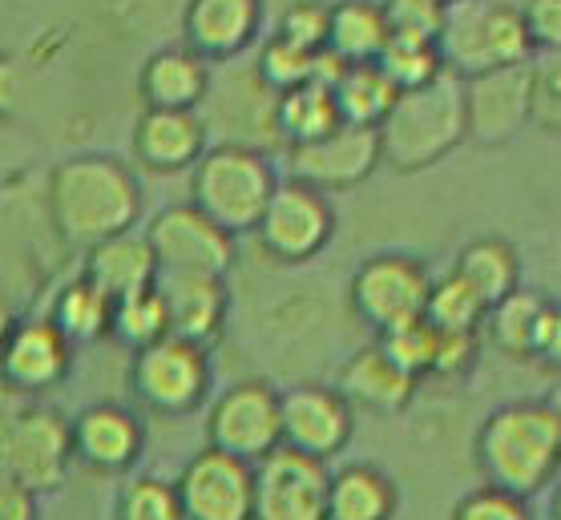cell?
<instances>
[{
  "label": "cell",
  "mask_w": 561,
  "mask_h": 520,
  "mask_svg": "<svg viewBox=\"0 0 561 520\" xmlns=\"http://www.w3.org/2000/svg\"><path fill=\"white\" fill-rule=\"evenodd\" d=\"M263 28V0H186L182 37L206 61H230L255 45Z\"/></svg>",
  "instance_id": "19"
},
{
  "label": "cell",
  "mask_w": 561,
  "mask_h": 520,
  "mask_svg": "<svg viewBox=\"0 0 561 520\" xmlns=\"http://www.w3.org/2000/svg\"><path fill=\"white\" fill-rule=\"evenodd\" d=\"M21 404V395L9 388V380H4V371H0V412H9V407Z\"/></svg>",
  "instance_id": "46"
},
{
  "label": "cell",
  "mask_w": 561,
  "mask_h": 520,
  "mask_svg": "<svg viewBox=\"0 0 561 520\" xmlns=\"http://www.w3.org/2000/svg\"><path fill=\"white\" fill-rule=\"evenodd\" d=\"M380 165V134L368 126H335L304 146H287V174L319 194L352 190Z\"/></svg>",
  "instance_id": "15"
},
{
  "label": "cell",
  "mask_w": 561,
  "mask_h": 520,
  "mask_svg": "<svg viewBox=\"0 0 561 520\" xmlns=\"http://www.w3.org/2000/svg\"><path fill=\"white\" fill-rule=\"evenodd\" d=\"M259 246L279 263H307L316 258L335 234V210L328 194L311 190L304 182H279L267 210L259 218Z\"/></svg>",
  "instance_id": "11"
},
{
  "label": "cell",
  "mask_w": 561,
  "mask_h": 520,
  "mask_svg": "<svg viewBox=\"0 0 561 520\" xmlns=\"http://www.w3.org/2000/svg\"><path fill=\"white\" fill-rule=\"evenodd\" d=\"M436 49H440L445 73L460 77V81L534 61L522 9H513L505 0H453L445 9Z\"/></svg>",
  "instance_id": "5"
},
{
  "label": "cell",
  "mask_w": 561,
  "mask_h": 520,
  "mask_svg": "<svg viewBox=\"0 0 561 520\" xmlns=\"http://www.w3.org/2000/svg\"><path fill=\"white\" fill-rule=\"evenodd\" d=\"M275 186H279V174H275L267 153L255 146L222 141L194 162L191 206L203 210L227 234H247L259 227Z\"/></svg>",
  "instance_id": "4"
},
{
  "label": "cell",
  "mask_w": 561,
  "mask_h": 520,
  "mask_svg": "<svg viewBox=\"0 0 561 520\" xmlns=\"http://www.w3.org/2000/svg\"><path fill=\"white\" fill-rule=\"evenodd\" d=\"M340 69H344V65L335 61L332 53L299 49V45H291V41H283V37H271L267 45L259 49V61H255L259 81H263L271 93H287V90H295V85H304V81H316V77L332 85Z\"/></svg>",
  "instance_id": "32"
},
{
  "label": "cell",
  "mask_w": 561,
  "mask_h": 520,
  "mask_svg": "<svg viewBox=\"0 0 561 520\" xmlns=\"http://www.w3.org/2000/svg\"><path fill=\"white\" fill-rule=\"evenodd\" d=\"M416 383L421 380H412L380 343H371V347H359L356 356L340 368L335 392L344 395L352 407H368V412L388 416V412H404L412 404Z\"/></svg>",
  "instance_id": "22"
},
{
  "label": "cell",
  "mask_w": 561,
  "mask_h": 520,
  "mask_svg": "<svg viewBox=\"0 0 561 520\" xmlns=\"http://www.w3.org/2000/svg\"><path fill=\"white\" fill-rule=\"evenodd\" d=\"M279 424H283V448H295V452L328 464L352 440L356 407L347 404L335 388L299 383L291 392H279Z\"/></svg>",
  "instance_id": "16"
},
{
  "label": "cell",
  "mask_w": 561,
  "mask_h": 520,
  "mask_svg": "<svg viewBox=\"0 0 561 520\" xmlns=\"http://www.w3.org/2000/svg\"><path fill=\"white\" fill-rule=\"evenodd\" d=\"M114 520H182L174 484L162 476H129L117 493Z\"/></svg>",
  "instance_id": "36"
},
{
  "label": "cell",
  "mask_w": 561,
  "mask_h": 520,
  "mask_svg": "<svg viewBox=\"0 0 561 520\" xmlns=\"http://www.w3.org/2000/svg\"><path fill=\"white\" fill-rule=\"evenodd\" d=\"M453 270L485 299V307L501 303L505 294L522 287V258H517V251L505 239H472L457 254V267Z\"/></svg>",
  "instance_id": "30"
},
{
  "label": "cell",
  "mask_w": 561,
  "mask_h": 520,
  "mask_svg": "<svg viewBox=\"0 0 561 520\" xmlns=\"http://www.w3.org/2000/svg\"><path fill=\"white\" fill-rule=\"evenodd\" d=\"M283 444L279 392L263 380L230 383L206 412V448L259 464Z\"/></svg>",
  "instance_id": "8"
},
{
  "label": "cell",
  "mask_w": 561,
  "mask_h": 520,
  "mask_svg": "<svg viewBox=\"0 0 561 520\" xmlns=\"http://www.w3.org/2000/svg\"><path fill=\"white\" fill-rule=\"evenodd\" d=\"M477 351H481V343H477L472 331H440L433 375H440V380H457V375H465V371L477 363Z\"/></svg>",
  "instance_id": "43"
},
{
  "label": "cell",
  "mask_w": 561,
  "mask_h": 520,
  "mask_svg": "<svg viewBox=\"0 0 561 520\" xmlns=\"http://www.w3.org/2000/svg\"><path fill=\"white\" fill-rule=\"evenodd\" d=\"M210 129L198 109H146L134 126V158L153 174L194 170L210 146Z\"/></svg>",
  "instance_id": "20"
},
{
  "label": "cell",
  "mask_w": 561,
  "mask_h": 520,
  "mask_svg": "<svg viewBox=\"0 0 561 520\" xmlns=\"http://www.w3.org/2000/svg\"><path fill=\"white\" fill-rule=\"evenodd\" d=\"M522 25L534 53H561V0H525Z\"/></svg>",
  "instance_id": "42"
},
{
  "label": "cell",
  "mask_w": 561,
  "mask_h": 520,
  "mask_svg": "<svg viewBox=\"0 0 561 520\" xmlns=\"http://www.w3.org/2000/svg\"><path fill=\"white\" fill-rule=\"evenodd\" d=\"M376 134H380V162H388L400 174H416L448 158L469 138L460 77L440 73L428 85L396 93L392 109L376 126Z\"/></svg>",
  "instance_id": "3"
},
{
  "label": "cell",
  "mask_w": 561,
  "mask_h": 520,
  "mask_svg": "<svg viewBox=\"0 0 561 520\" xmlns=\"http://www.w3.org/2000/svg\"><path fill=\"white\" fill-rule=\"evenodd\" d=\"M400 493L376 464H347L328 481V520H392Z\"/></svg>",
  "instance_id": "25"
},
{
  "label": "cell",
  "mask_w": 561,
  "mask_h": 520,
  "mask_svg": "<svg viewBox=\"0 0 561 520\" xmlns=\"http://www.w3.org/2000/svg\"><path fill=\"white\" fill-rule=\"evenodd\" d=\"M433 275L412 254H376L352 275V311L368 323L376 335L404 327L412 319H424Z\"/></svg>",
  "instance_id": "9"
},
{
  "label": "cell",
  "mask_w": 561,
  "mask_h": 520,
  "mask_svg": "<svg viewBox=\"0 0 561 520\" xmlns=\"http://www.w3.org/2000/svg\"><path fill=\"white\" fill-rule=\"evenodd\" d=\"M541 363H549V368L561 371V307L549 303L546 311V323H541V339H537V356Z\"/></svg>",
  "instance_id": "45"
},
{
  "label": "cell",
  "mask_w": 561,
  "mask_h": 520,
  "mask_svg": "<svg viewBox=\"0 0 561 520\" xmlns=\"http://www.w3.org/2000/svg\"><path fill=\"white\" fill-rule=\"evenodd\" d=\"M73 464L69 419L49 404H16L0 412V476H13L28 493H57Z\"/></svg>",
  "instance_id": "6"
},
{
  "label": "cell",
  "mask_w": 561,
  "mask_h": 520,
  "mask_svg": "<svg viewBox=\"0 0 561 520\" xmlns=\"http://www.w3.org/2000/svg\"><path fill=\"white\" fill-rule=\"evenodd\" d=\"M388 81H392L396 90H416V85H428L433 77L445 73V61H440V49H436V41L428 37H404V33H392L388 45L380 49L376 57Z\"/></svg>",
  "instance_id": "33"
},
{
  "label": "cell",
  "mask_w": 561,
  "mask_h": 520,
  "mask_svg": "<svg viewBox=\"0 0 561 520\" xmlns=\"http://www.w3.org/2000/svg\"><path fill=\"white\" fill-rule=\"evenodd\" d=\"M396 85L388 81L376 61H364V65H344L332 81V97H335V109H340V122L344 126H368L376 129L388 117L396 102Z\"/></svg>",
  "instance_id": "28"
},
{
  "label": "cell",
  "mask_w": 561,
  "mask_h": 520,
  "mask_svg": "<svg viewBox=\"0 0 561 520\" xmlns=\"http://www.w3.org/2000/svg\"><path fill=\"white\" fill-rule=\"evenodd\" d=\"M138 90L146 109H198L210 93V61L186 45L158 49L141 65Z\"/></svg>",
  "instance_id": "23"
},
{
  "label": "cell",
  "mask_w": 561,
  "mask_h": 520,
  "mask_svg": "<svg viewBox=\"0 0 561 520\" xmlns=\"http://www.w3.org/2000/svg\"><path fill=\"white\" fill-rule=\"evenodd\" d=\"M69 440H73V460H81L85 469L122 476L138 464L146 448V428L129 407L93 404L77 419H69Z\"/></svg>",
  "instance_id": "18"
},
{
  "label": "cell",
  "mask_w": 561,
  "mask_h": 520,
  "mask_svg": "<svg viewBox=\"0 0 561 520\" xmlns=\"http://www.w3.org/2000/svg\"><path fill=\"white\" fill-rule=\"evenodd\" d=\"M549 512H553V520H561V484L553 488V505H549Z\"/></svg>",
  "instance_id": "48"
},
{
  "label": "cell",
  "mask_w": 561,
  "mask_h": 520,
  "mask_svg": "<svg viewBox=\"0 0 561 520\" xmlns=\"http://www.w3.org/2000/svg\"><path fill=\"white\" fill-rule=\"evenodd\" d=\"M110 335H114L117 343L134 347V351H141V347H150V343H158V339H167L170 315H167V303H162L158 287H146V291H134V294H126V299H117Z\"/></svg>",
  "instance_id": "35"
},
{
  "label": "cell",
  "mask_w": 561,
  "mask_h": 520,
  "mask_svg": "<svg viewBox=\"0 0 561 520\" xmlns=\"http://www.w3.org/2000/svg\"><path fill=\"white\" fill-rule=\"evenodd\" d=\"M383 21L392 33H404V37H440V25H445V9L440 0H383Z\"/></svg>",
  "instance_id": "40"
},
{
  "label": "cell",
  "mask_w": 561,
  "mask_h": 520,
  "mask_svg": "<svg viewBox=\"0 0 561 520\" xmlns=\"http://www.w3.org/2000/svg\"><path fill=\"white\" fill-rule=\"evenodd\" d=\"M328 21H332V4H323V0H295L291 9L283 13L275 37L291 41L299 49L323 53L328 49Z\"/></svg>",
  "instance_id": "38"
},
{
  "label": "cell",
  "mask_w": 561,
  "mask_h": 520,
  "mask_svg": "<svg viewBox=\"0 0 561 520\" xmlns=\"http://www.w3.org/2000/svg\"><path fill=\"white\" fill-rule=\"evenodd\" d=\"M392 28L383 21V9L371 0H340L332 4V21H328V49L340 65H364L376 61L380 49L388 45Z\"/></svg>",
  "instance_id": "26"
},
{
  "label": "cell",
  "mask_w": 561,
  "mask_h": 520,
  "mask_svg": "<svg viewBox=\"0 0 561 520\" xmlns=\"http://www.w3.org/2000/svg\"><path fill=\"white\" fill-rule=\"evenodd\" d=\"M546 311H549L546 294L517 287V291L505 294L501 303L489 307V315L481 327L489 331V339L497 343V351H505L510 359H534Z\"/></svg>",
  "instance_id": "29"
},
{
  "label": "cell",
  "mask_w": 561,
  "mask_h": 520,
  "mask_svg": "<svg viewBox=\"0 0 561 520\" xmlns=\"http://www.w3.org/2000/svg\"><path fill=\"white\" fill-rule=\"evenodd\" d=\"M440 4H453V0H440Z\"/></svg>",
  "instance_id": "50"
},
{
  "label": "cell",
  "mask_w": 561,
  "mask_h": 520,
  "mask_svg": "<svg viewBox=\"0 0 561 520\" xmlns=\"http://www.w3.org/2000/svg\"><path fill=\"white\" fill-rule=\"evenodd\" d=\"M477 469L485 484L525 500L561 481V419L549 400L497 407L477 431Z\"/></svg>",
  "instance_id": "2"
},
{
  "label": "cell",
  "mask_w": 561,
  "mask_h": 520,
  "mask_svg": "<svg viewBox=\"0 0 561 520\" xmlns=\"http://www.w3.org/2000/svg\"><path fill=\"white\" fill-rule=\"evenodd\" d=\"M153 287L167 303L170 335L191 339L198 347H210L218 339L230 307L227 279H218V275H158Z\"/></svg>",
  "instance_id": "21"
},
{
  "label": "cell",
  "mask_w": 561,
  "mask_h": 520,
  "mask_svg": "<svg viewBox=\"0 0 561 520\" xmlns=\"http://www.w3.org/2000/svg\"><path fill=\"white\" fill-rule=\"evenodd\" d=\"M73 368V343L53 327L49 319L13 323L0 343V371L16 395L53 392Z\"/></svg>",
  "instance_id": "17"
},
{
  "label": "cell",
  "mask_w": 561,
  "mask_h": 520,
  "mask_svg": "<svg viewBox=\"0 0 561 520\" xmlns=\"http://www.w3.org/2000/svg\"><path fill=\"white\" fill-rule=\"evenodd\" d=\"M340 122V109H335L332 85L328 81H304L287 93H275V134H279L283 146H304V141H316L323 134H332Z\"/></svg>",
  "instance_id": "27"
},
{
  "label": "cell",
  "mask_w": 561,
  "mask_h": 520,
  "mask_svg": "<svg viewBox=\"0 0 561 520\" xmlns=\"http://www.w3.org/2000/svg\"><path fill=\"white\" fill-rule=\"evenodd\" d=\"M13 311H9V307H4V299H0V343H4V335H9V331H13Z\"/></svg>",
  "instance_id": "47"
},
{
  "label": "cell",
  "mask_w": 561,
  "mask_h": 520,
  "mask_svg": "<svg viewBox=\"0 0 561 520\" xmlns=\"http://www.w3.org/2000/svg\"><path fill=\"white\" fill-rule=\"evenodd\" d=\"M328 481L332 472L323 460L279 444L255 464L251 520H328Z\"/></svg>",
  "instance_id": "14"
},
{
  "label": "cell",
  "mask_w": 561,
  "mask_h": 520,
  "mask_svg": "<svg viewBox=\"0 0 561 520\" xmlns=\"http://www.w3.org/2000/svg\"><path fill=\"white\" fill-rule=\"evenodd\" d=\"M85 279L117 303V299L158 282V258H153L146 234L126 230V234H114L85 251Z\"/></svg>",
  "instance_id": "24"
},
{
  "label": "cell",
  "mask_w": 561,
  "mask_h": 520,
  "mask_svg": "<svg viewBox=\"0 0 561 520\" xmlns=\"http://www.w3.org/2000/svg\"><path fill=\"white\" fill-rule=\"evenodd\" d=\"M465 134L481 146H505L534 122V61L465 77Z\"/></svg>",
  "instance_id": "13"
},
{
  "label": "cell",
  "mask_w": 561,
  "mask_h": 520,
  "mask_svg": "<svg viewBox=\"0 0 561 520\" xmlns=\"http://www.w3.org/2000/svg\"><path fill=\"white\" fill-rule=\"evenodd\" d=\"M0 520H41L37 493H28L13 476H0Z\"/></svg>",
  "instance_id": "44"
},
{
  "label": "cell",
  "mask_w": 561,
  "mask_h": 520,
  "mask_svg": "<svg viewBox=\"0 0 561 520\" xmlns=\"http://www.w3.org/2000/svg\"><path fill=\"white\" fill-rule=\"evenodd\" d=\"M436 339H440V331H436L428 319H412V323H404V327L383 331L376 343H380L400 368L409 371L412 380H424V375H433Z\"/></svg>",
  "instance_id": "37"
},
{
  "label": "cell",
  "mask_w": 561,
  "mask_h": 520,
  "mask_svg": "<svg viewBox=\"0 0 561 520\" xmlns=\"http://www.w3.org/2000/svg\"><path fill=\"white\" fill-rule=\"evenodd\" d=\"M489 307L485 299L472 291L469 282L460 279L457 270H448L445 279H436L428 287V303H424V319L433 323L436 331H481Z\"/></svg>",
  "instance_id": "34"
},
{
  "label": "cell",
  "mask_w": 561,
  "mask_h": 520,
  "mask_svg": "<svg viewBox=\"0 0 561 520\" xmlns=\"http://www.w3.org/2000/svg\"><path fill=\"white\" fill-rule=\"evenodd\" d=\"M49 215L69 246L90 251L98 242L134 230L141 215V186L117 158L81 153L53 170Z\"/></svg>",
  "instance_id": "1"
},
{
  "label": "cell",
  "mask_w": 561,
  "mask_h": 520,
  "mask_svg": "<svg viewBox=\"0 0 561 520\" xmlns=\"http://www.w3.org/2000/svg\"><path fill=\"white\" fill-rule=\"evenodd\" d=\"M534 122L561 134V53H534Z\"/></svg>",
  "instance_id": "39"
},
{
  "label": "cell",
  "mask_w": 561,
  "mask_h": 520,
  "mask_svg": "<svg viewBox=\"0 0 561 520\" xmlns=\"http://www.w3.org/2000/svg\"><path fill=\"white\" fill-rule=\"evenodd\" d=\"M549 407H553V412H558V419H561V383H558V392L549 395Z\"/></svg>",
  "instance_id": "49"
},
{
  "label": "cell",
  "mask_w": 561,
  "mask_h": 520,
  "mask_svg": "<svg viewBox=\"0 0 561 520\" xmlns=\"http://www.w3.org/2000/svg\"><path fill=\"white\" fill-rule=\"evenodd\" d=\"M49 323L61 331L69 343H93L110 335V323H114V299L93 287L85 275L73 282H65L57 303L49 311Z\"/></svg>",
  "instance_id": "31"
},
{
  "label": "cell",
  "mask_w": 561,
  "mask_h": 520,
  "mask_svg": "<svg viewBox=\"0 0 561 520\" xmlns=\"http://www.w3.org/2000/svg\"><path fill=\"white\" fill-rule=\"evenodd\" d=\"M146 242L158 258V275H218V279H227V270L234 267V234L215 227L191 203L170 206L153 218Z\"/></svg>",
  "instance_id": "10"
},
{
  "label": "cell",
  "mask_w": 561,
  "mask_h": 520,
  "mask_svg": "<svg viewBox=\"0 0 561 520\" xmlns=\"http://www.w3.org/2000/svg\"><path fill=\"white\" fill-rule=\"evenodd\" d=\"M182 520H251L255 512V464L203 448L174 481Z\"/></svg>",
  "instance_id": "12"
},
{
  "label": "cell",
  "mask_w": 561,
  "mask_h": 520,
  "mask_svg": "<svg viewBox=\"0 0 561 520\" xmlns=\"http://www.w3.org/2000/svg\"><path fill=\"white\" fill-rule=\"evenodd\" d=\"M453 520H537V517L525 496L501 493V488L485 484V488L469 493L453 508Z\"/></svg>",
  "instance_id": "41"
},
{
  "label": "cell",
  "mask_w": 561,
  "mask_h": 520,
  "mask_svg": "<svg viewBox=\"0 0 561 520\" xmlns=\"http://www.w3.org/2000/svg\"><path fill=\"white\" fill-rule=\"evenodd\" d=\"M129 383H134V395L158 416H186L210 392V356L198 343L167 335L134 351Z\"/></svg>",
  "instance_id": "7"
}]
</instances>
